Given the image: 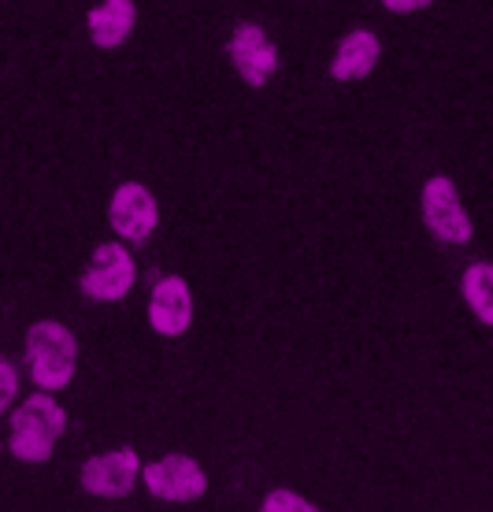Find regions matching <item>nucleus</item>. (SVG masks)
Wrapping results in <instances>:
<instances>
[{
	"label": "nucleus",
	"instance_id": "nucleus-5",
	"mask_svg": "<svg viewBox=\"0 0 493 512\" xmlns=\"http://www.w3.org/2000/svg\"><path fill=\"white\" fill-rule=\"evenodd\" d=\"M141 479H145V490L160 501H197L208 490V472L190 453H167L160 461L145 464Z\"/></svg>",
	"mask_w": 493,
	"mask_h": 512
},
{
	"label": "nucleus",
	"instance_id": "nucleus-11",
	"mask_svg": "<svg viewBox=\"0 0 493 512\" xmlns=\"http://www.w3.org/2000/svg\"><path fill=\"white\" fill-rule=\"evenodd\" d=\"M134 23H138L134 0H104V4H97V8L86 12L89 41H93L97 49H119V45L130 38Z\"/></svg>",
	"mask_w": 493,
	"mask_h": 512
},
{
	"label": "nucleus",
	"instance_id": "nucleus-4",
	"mask_svg": "<svg viewBox=\"0 0 493 512\" xmlns=\"http://www.w3.org/2000/svg\"><path fill=\"white\" fill-rule=\"evenodd\" d=\"M138 279V264L134 256L127 253V245L119 242H104L93 249V260H89L86 275H82V294L89 301H123L130 294V286Z\"/></svg>",
	"mask_w": 493,
	"mask_h": 512
},
{
	"label": "nucleus",
	"instance_id": "nucleus-13",
	"mask_svg": "<svg viewBox=\"0 0 493 512\" xmlns=\"http://www.w3.org/2000/svg\"><path fill=\"white\" fill-rule=\"evenodd\" d=\"M260 512H323V509L312 505L304 494H293V490L279 487V490H271V494H267L264 505H260Z\"/></svg>",
	"mask_w": 493,
	"mask_h": 512
},
{
	"label": "nucleus",
	"instance_id": "nucleus-7",
	"mask_svg": "<svg viewBox=\"0 0 493 512\" xmlns=\"http://www.w3.org/2000/svg\"><path fill=\"white\" fill-rule=\"evenodd\" d=\"M141 479V457L134 446H119L97 453L82 464V487L93 498H127Z\"/></svg>",
	"mask_w": 493,
	"mask_h": 512
},
{
	"label": "nucleus",
	"instance_id": "nucleus-12",
	"mask_svg": "<svg viewBox=\"0 0 493 512\" xmlns=\"http://www.w3.org/2000/svg\"><path fill=\"white\" fill-rule=\"evenodd\" d=\"M460 297L471 308V316L486 327H493V264L490 260H475L460 275Z\"/></svg>",
	"mask_w": 493,
	"mask_h": 512
},
{
	"label": "nucleus",
	"instance_id": "nucleus-1",
	"mask_svg": "<svg viewBox=\"0 0 493 512\" xmlns=\"http://www.w3.org/2000/svg\"><path fill=\"white\" fill-rule=\"evenodd\" d=\"M26 364L41 390H64L78 372V338L56 320H38L26 327Z\"/></svg>",
	"mask_w": 493,
	"mask_h": 512
},
{
	"label": "nucleus",
	"instance_id": "nucleus-2",
	"mask_svg": "<svg viewBox=\"0 0 493 512\" xmlns=\"http://www.w3.org/2000/svg\"><path fill=\"white\" fill-rule=\"evenodd\" d=\"M67 427V412L56 405V397L34 394L12 412V438L8 446L23 464H45Z\"/></svg>",
	"mask_w": 493,
	"mask_h": 512
},
{
	"label": "nucleus",
	"instance_id": "nucleus-8",
	"mask_svg": "<svg viewBox=\"0 0 493 512\" xmlns=\"http://www.w3.org/2000/svg\"><path fill=\"white\" fill-rule=\"evenodd\" d=\"M227 56L245 86L260 90L267 78L279 71V49L256 23L234 26V38L227 41Z\"/></svg>",
	"mask_w": 493,
	"mask_h": 512
},
{
	"label": "nucleus",
	"instance_id": "nucleus-14",
	"mask_svg": "<svg viewBox=\"0 0 493 512\" xmlns=\"http://www.w3.org/2000/svg\"><path fill=\"white\" fill-rule=\"evenodd\" d=\"M15 394H19V375H15V368L8 364V360L0 357V412H8Z\"/></svg>",
	"mask_w": 493,
	"mask_h": 512
},
{
	"label": "nucleus",
	"instance_id": "nucleus-10",
	"mask_svg": "<svg viewBox=\"0 0 493 512\" xmlns=\"http://www.w3.org/2000/svg\"><path fill=\"white\" fill-rule=\"evenodd\" d=\"M379 56H382L379 34L353 30V34H345V38L338 41V49H334L330 78H334V82H360V78H367L379 67Z\"/></svg>",
	"mask_w": 493,
	"mask_h": 512
},
{
	"label": "nucleus",
	"instance_id": "nucleus-9",
	"mask_svg": "<svg viewBox=\"0 0 493 512\" xmlns=\"http://www.w3.org/2000/svg\"><path fill=\"white\" fill-rule=\"evenodd\" d=\"M149 323L156 334L164 338H178V334L190 331L193 323V294L190 282L178 279V275H167L152 286L149 297Z\"/></svg>",
	"mask_w": 493,
	"mask_h": 512
},
{
	"label": "nucleus",
	"instance_id": "nucleus-15",
	"mask_svg": "<svg viewBox=\"0 0 493 512\" xmlns=\"http://www.w3.org/2000/svg\"><path fill=\"white\" fill-rule=\"evenodd\" d=\"M434 0H382V8L393 15H408V12H423V8H430Z\"/></svg>",
	"mask_w": 493,
	"mask_h": 512
},
{
	"label": "nucleus",
	"instance_id": "nucleus-6",
	"mask_svg": "<svg viewBox=\"0 0 493 512\" xmlns=\"http://www.w3.org/2000/svg\"><path fill=\"white\" fill-rule=\"evenodd\" d=\"M108 223L123 242L141 245L149 242L160 223V205L141 182H123V186H115L112 201H108Z\"/></svg>",
	"mask_w": 493,
	"mask_h": 512
},
{
	"label": "nucleus",
	"instance_id": "nucleus-3",
	"mask_svg": "<svg viewBox=\"0 0 493 512\" xmlns=\"http://www.w3.org/2000/svg\"><path fill=\"white\" fill-rule=\"evenodd\" d=\"M419 205H423V223L427 231L445 245H468L475 227H471V216L464 201H460V190L449 175H430L423 182V193H419Z\"/></svg>",
	"mask_w": 493,
	"mask_h": 512
}]
</instances>
